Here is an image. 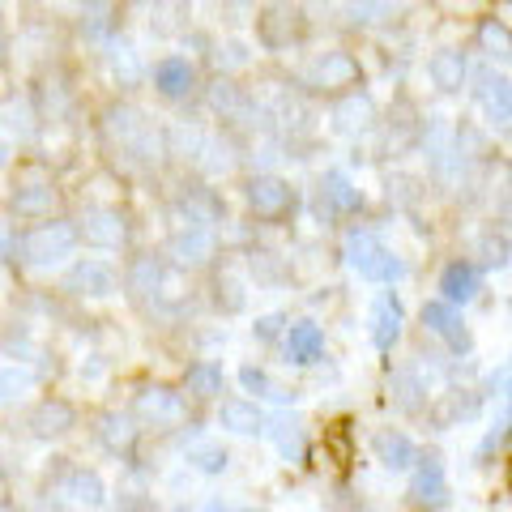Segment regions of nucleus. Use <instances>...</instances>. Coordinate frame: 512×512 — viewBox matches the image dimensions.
Returning a JSON list of instances; mask_svg holds the SVG:
<instances>
[{"label":"nucleus","mask_w":512,"mask_h":512,"mask_svg":"<svg viewBox=\"0 0 512 512\" xmlns=\"http://www.w3.org/2000/svg\"><path fill=\"white\" fill-rule=\"evenodd\" d=\"M64 286H69L73 295H90V299H107V295H116V269H111L107 261H77L69 269V278H64Z\"/></svg>","instance_id":"nucleus-3"},{"label":"nucleus","mask_w":512,"mask_h":512,"mask_svg":"<svg viewBox=\"0 0 512 512\" xmlns=\"http://www.w3.org/2000/svg\"><path fill=\"white\" fill-rule=\"evenodd\" d=\"M188 461H192V466H197L201 474H222V470H227V448H222V444H192L188 448Z\"/></svg>","instance_id":"nucleus-22"},{"label":"nucleus","mask_w":512,"mask_h":512,"mask_svg":"<svg viewBox=\"0 0 512 512\" xmlns=\"http://www.w3.org/2000/svg\"><path fill=\"white\" fill-rule=\"evenodd\" d=\"M372 448H376V461L384 470H410L414 461H419V448H414V440L406 436V431H393V427L376 431Z\"/></svg>","instance_id":"nucleus-5"},{"label":"nucleus","mask_w":512,"mask_h":512,"mask_svg":"<svg viewBox=\"0 0 512 512\" xmlns=\"http://www.w3.org/2000/svg\"><path fill=\"white\" fill-rule=\"evenodd\" d=\"M414 500L419 504H431V508H440L448 504V483H444V466L436 457H427L419 474H414Z\"/></svg>","instance_id":"nucleus-12"},{"label":"nucleus","mask_w":512,"mask_h":512,"mask_svg":"<svg viewBox=\"0 0 512 512\" xmlns=\"http://www.w3.org/2000/svg\"><path fill=\"white\" fill-rule=\"evenodd\" d=\"M154 86L167 94V99H180V94L192 90V69H188V60H163L154 69Z\"/></svg>","instance_id":"nucleus-15"},{"label":"nucleus","mask_w":512,"mask_h":512,"mask_svg":"<svg viewBox=\"0 0 512 512\" xmlns=\"http://www.w3.org/2000/svg\"><path fill=\"white\" fill-rule=\"evenodd\" d=\"M124 218L111 214V210H94L82 218V231H77V239H86V244L94 248H120L124 244Z\"/></svg>","instance_id":"nucleus-7"},{"label":"nucleus","mask_w":512,"mask_h":512,"mask_svg":"<svg viewBox=\"0 0 512 512\" xmlns=\"http://www.w3.org/2000/svg\"><path fill=\"white\" fill-rule=\"evenodd\" d=\"M239 384H244V393H256V397H286L274 380H269L265 367H239Z\"/></svg>","instance_id":"nucleus-24"},{"label":"nucleus","mask_w":512,"mask_h":512,"mask_svg":"<svg viewBox=\"0 0 512 512\" xmlns=\"http://www.w3.org/2000/svg\"><path fill=\"white\" fill-rule=\"evenodd\" d=\"M180 393H171V389H163V384H158V389H146L137 397V414H146V419H154V423H175L180 419Z\"/></svg>","instance_id":"nucleus-14"},{"label":"nucleus","mask_w":512,"mask_h":512,"mask_svg":"<svg viewBox=\"0 0 512 512\" xmlns=\"http://www.w3.org/2000/svg\"><path fill=\"white\" fill-rule=\"evenodd\" d=\"M222 427L235 431V436H256V431H265V414L256 402H222Z\"/></svg>","instance_id":"nucleus-13"},{"label":"nucleus","mask_w":512,"mask_h":512,"mask_svg":"<svg viewBox=\"0 0 512 512\" xmlns=\"http://www.w3.org/2000/svg\"><path fill=\"white\" fill-rule=\"evenodd\" d=\"M320 188H325V197L333 201V210H355V205H359V192L346 184V175H329Z\"/></svg>","instance_id":"nucleus-26"},{"label":"nucleus","mask_w":512,"mask_h":512,"mask_svg":"<svg viewBox=\"0 0 512 512\" xmlns=\"http://www.w3.org/2000/svg\"><path fill=\"white\" fill-rule=\"evenodd\" d=\"M69 495L77 504H103V478L90 474V470H77L69 478Z\"/></svg>","instance_id":"nucleus-23"},{"label":"nucleus","mask_w":512,"mask_h":512,"mask_svg":"<svg viewBox=\"0 0 512 512\" xmlns=\"http://www.w3.org/2000/svg\"><path fill=\"white\" fill-rule=\"evenodd\" d=\"M346 261L367 282H393V278H402V261H397V256L384 248L372 231H350L346 235Z\"/></svg>","instance_id":"nucleus-1"},{"label":"nucleus","mask_w":512,"mask_h":512,"mask_svg":"<svg viewBox=\"0 0 512 512\" xmlns=\"http://www.w3.org/2000/svg\"><path fill=\"white\" fill-rule=\"evenodd\" d=\"M52 205H56L52 188H26V192L13 197V210H18L22 218H43V214H52Z\"/></svg>","instance_id":"nucleus-20"},{"label":"nucleus","mask_w":512,"mask_h":512,"mask_svg":"<svg viewBox=\"0 0 512 512\" xmlns=\"http://www.w3.org/2000/svg\"><path fill=\"white\" fill-rule=\"evenodd\" d=\"M248 205L261 218H278L291 210V188H286L282 180H274V175H256V180L248 184Z\"/></svg>","instance_id":"nucleus-6"},{"label":"nucleus","mask_w":512,"mask_h":512,"mask_svg":"<svg viewBox=\"0 0 512 512\" xmlns=\"http://www.w3.org/2000/svg\"><path fill=\"white\" fill-rule=\"evenodd\" d=\"M466 56L461 52H436L427 60V77H431V86L444 90V94H457L461 86H466Z\"/></svg>","instance_id":"nucleus-11"},{"label":"nucleus","mask_w":512,"mask_h":512,"mask_svg":"<svg viewBox=\"0 0 512 512\" xmlns=\"http://www.w3.org/2000/svg\"><path fill=\"white\" fill-rule=\"evenodd\" d=\"M423 325L436 333V338H444L453 350H470L466 320H461V312H457L448 299H431V303H427V308H423Z\"/></svg>","instance_id":"nucleus-4"},{"label":"nucleus","mask_w":512,"mask_h":512,"mask_svg":"<svg viewBox=\"0 0 512 512\" xmlns=\"http://www.w3.org/2000/svg\"><path fill=\"white\" fill-rule=\"evenodd\" d=\"M483 107H487V116L495 124H508L512 103H508V82H504V77H487V82H483Z\"/></svg>","instance_id":"nucleus-19"},{"label":"nucleus","mask_w":512,"mask_h":512,"mask_svg":"<svg viewBox=\"0 0 512 512\" xmlns=\"http://www.w3.org/2000/svg\"><path fill=\"white\" fill-rule=\"evenodd\" d=\"M73 248H77V227H69V222H39L22 239V256L30 265H56L64 256H73Z\"/></svg>","instance_id":"nucleus-2"},{"label":"nucleus","mask_w":512,"mask_h":512,"mask_svg":"<svg viewBox=\"0 0 512 512\" xmlns=\"http://www.w3.org/2000/svg\"><path fill=\"white\" fill-rule=\"evenodd\" d=\"M274 440H278V453L286 461H299L303 457V431H299V423H278L274 427Z\"/></svg>","instance_id":"nucleus-27"},{"label":"nucleus","mask_w":512,"mask_h":512,"mask_svg":"<svg viewBox=\"0 0 512 512\" xmlns=\"http://www.w3.org/2000/svg\"><path fill=\"white\" fill-rule=\"evenodd\" d=\"M184 384H188L192 397H218L222 393V372H218V367H210V363H192Z\"/></svg>","instance_id":"nucleus-18"},{"label":"nucleus","mask_w":512,"mask_h":512,"mask_svg":"<svg viewBox=\"0 0 512 512\" xmlns=\"http://www.w3.org/2000/svg\"><path fill=\"white\" fill-rule=\"evenodd\" d=\"M308 77H312V82H325V86H350V82H355V60L333 52V56L320 60Z\"/></svg>","instance_id":"nucleus-17"},{"label":"nucleus","mask_w":512,"mask_h":512,"mask_svg":"<svg viewBox=\"0 0 512 512\" xmlns=\"http://www.w3.org/2000/svg\"><path fill=\"white\" fill-rule=\"evenodd\" d=\"M107 444L111 448H128V444H133V427H128V419H107Z\"/></svg>","instance_id":"nucleus-29"},{"label":"nucleus","mask_w":512,"mask_h":512,"mask_svg":"<svg viewBox=\"0 0 512 512\" xmlns=\"http://www.w3.org/2000/svg\"><path fill=\"white\" fill-rule=\"evenodd\" d=\"M175 252H180L184 265H201V261H210V252H214V235L201 227H188L175 235Z\"/></svg>","instance_id":"nucleus-16"},{"label":"nucleus","mask_w":512,"mask_h":512,"mask_svg":"<svg viewBox=\"0 0 512 512\" xmlns=\"http://www.w3.org/2000/svg\"><path fill=\"white\" fill-rule=\"evenodd\" d=\"M286 355H291V363H299V367L316 363L320 355H325V333H320V325L299 320V325L286 329Z\"/></svg>","instance_id":"nucleus-8"},{"label":"nucleus","mask_w":512,"mask_h":512,"mask_svg":"<svg viewBox=\"0 0 512 512\" xmlns=\"http://www.w3.org/2000/svg\"><path fill=\"white\" fill-rule=\"evenodd\" d=\"M35 389V376L26 372L18 363H0V402H13V397H22Z\"/></svg>","instance_id":"nucleus-21"},{"label":"nucleus","mask_w":512,"mask_h":512,"mask_svg":"<svg viewBox=\"0 0 512 512\" xmlns=\"http://www.w3.org/2000/svg\"><path fill=\"white\" fill-rule=\"evenodd\" d=\"M35 423H39L43 436H60V431H69V423H73V410L64 406V402H52V406H43V410L35 414Z\"/></svg>","instance_id":"nucleus-25"},{"label":"nucleus","mask_w":512,"mask_h":512,"mask_svg":"<svg viewBox=\"0 0 512 512\" xmlns=\"http://www.w3.org/2000/svg\"><path fill=\"white\" fill-rule=\"evenodd\" d=\"M278 329H282V316H261V320H256V338H261V342H269V338H278Z\"/></svg>","instance_id":"nucleus-30"},{"label":"nucleus","mask_w":512,"mask_h":512,"mask_svg":"<svg viewBox=\"0 0 512 512\" xmlns=\"http://www.w3.org/2000/svg\"><path fill=\"white\" fill-rule=\"evenodd\" d=\"M478 282H483V278H478V269L470 261H453L440 274V295L453 303V308H461V303H470L478 295Z\"/></svg>","instance_id":"nucleus-10"},{"label":"nucleus","mask_w":512,"mask_h":512,"mask_svg":"<svg viewBox=\"0 0 512 512\" xmlns=\"http://www.w3.org/2000/svg\"><path fill=\"white\" fill-rule=\"evenodd\" d=\"M483 43L491 47V56H508V30H504V26L487 22V26H483Z\"/></svg>","instance_id":"nucleus-28"},{"label":"nucleus","mask_w":512,"mask_h":512,"mask_svg":"<svg viewBox=\"0 0 512 512\" xmlns=\"http://www.w3.org/2000/svg\"><path fill=\"white\" fill-rule=\"evenodd\" d=\"M402 320H406L402 299H397V295H384V299L376 303V312H372V342H376L380 350H393L397 338H402Z\"/></svg>","instance_id":"nucleus-9"}]
</instances>
